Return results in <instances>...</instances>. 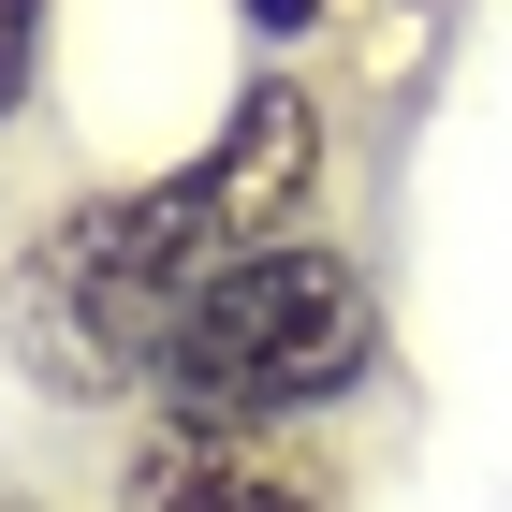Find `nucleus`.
Here are the masks:
<instances>
[{
	"label": "nucleus",
	"instance_id": "obj_1",
	"mask_svg": "<svg viewBox=\"0 0 512 512\" xmlns=\"http://www.w3.org/2000/svg\"><path fill=\"white\" fill-rule=\"evenodd\" d=\"M308 191H322V103L264 74L235 118H220L205 161H176V176H147V191H103V205H74V220H44V235L15 249V293H0L30 381L44 395H132V381H161L176 308H191L235 249L308 235Z\"/></svg>",
	"mask_w": 512,
	"mask_h": 512
},
{
	"label": "nucleus",
	"instance_id": "obj_3",
	"mask_svg": "<svg viewBox=\"0 0 512 512\" xmlns=\"http://www.w3.org/2000/svg\"><path fill=\"white\" fill-rule=\"evenodd\" d=\"M118 498H132V512H337L293 425H220V410L147 425L132 469H118Z\"/></svg>",
	"mask_w": 512,
	"mask_h": 512
},
{
	"label": "nucleus",
	"instance_id": "obj_2",
	"mask_svg": "<svg viewBox=\"0 0 512 512\" xmlns=\"http://www.w3.org/2000/svg\"><path fill=\"white\" fill-rule=\"evenodd\" d=\"M381 366V293L322 235H278V249H235L205 278L176 337H161V410H220V425H293L322 395H352Z\"/></svg>",
	"mask_w": 512,
	"mask_h": 512
},
{
	"label": "nucleus",
	"instance_id": "obj_4",
	"mask_svg": "<svg viewBox=\"0 0 512 512\" xmlns=\"http://www.w3.org/2000/svg\"><path fill=\"white\" fill-rule=\"evenodd\" d=\"M30 74H44V0H0V132L30 103Z\"/></svg>",
	"mask_w": 512,
	"mask_h": 512
},
{
	"label": "nucleus",
	"instance_id": "obj_5",
	"mask_svg": "<svg viewBox=\"0 0 512 512\" xmlns=\"http://www.w3.org/2000/svg\"><path fill=\"white\" fill-rule=\"evenodd\" d=\"M308 15H322V0H249V30H308Z\"/></svg>",
	"mask_w": 512,
	"mask_h": 512
}]
</instances>
